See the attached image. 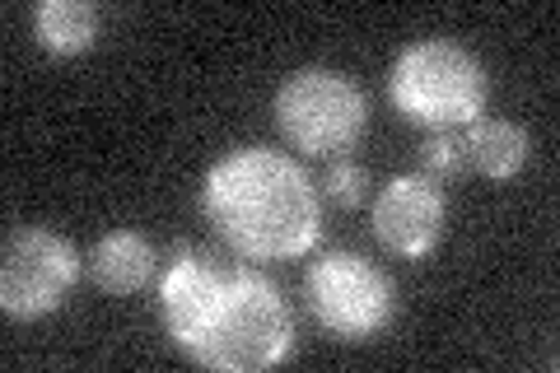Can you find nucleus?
<instances>
[{"instance_id": "obj_11", "label": "nucleus", "mask_w": 560, "mask_h": 373, "mask_svg": "<svg viewBox=\"0 0 560 373\" xmlns=\"http://www.w3.org/2000/svg\"><path fill=\"white\" fill-rule=\"evenodd\" d=\"M416 173L430 177V183H458V177L467 173V154H463V136L453 131H430L425 140H420L416 150Z\"/></svg>"}, {"instance_id": "obj_2", "label": "nucleus", "mask_w": 560, "mask_h": 373, "mask_svg": "<svg viewBox=\"0 0 560 373\" xmlns=\"http://www.w3.org/2000/svg\"><path fill=\"white\" fill-rule=\"evenodd\" d=\"M323 191L271 145L224 150L201 177V215L243 261H294L323 238Z\"/></svg>"}, {"instance_id": "obj_10", "label": "nucleus", "mask_w": 560, "mask_h": 373, "mask_svg": "<svg viewBox=\"0 0 560 373\" xmlns=\"http://www.w3.org/2000/svg\"><path fill=\"white\" fill-rule=\"evenodd\" d=\"M98 28L103 20L90 0H43L33 10V33H38V43L51 57H80V51H90L98 43Z\"/></svg>"}, {"instance_id": "obj_6", "label": "nucleus", "mask_w": 560, "mask_h": 373, "mask_svg": "<svg viewBox=\"0 0 560 373\" xmlns=\"http://www.w3.org/2000/svg\"><path fill=\"white\" fill-rule=\"evenodd\" d=\"M80 285V253L61 234L38 224H20L5 234L0 253V308L20 323L57 313Z\"/></svg>"}, {"instance_id": "obj_12", "label": "nucleus", "mask_w": 560, "mask_h": 373, "mask_svg": "<svg viewBox=\"0 0 560 373\" xmlns=\"http://www.w3.org/2000/svg\"><path fill=\"white\" fill-rule=\"evenodd\" d=\"M318 191L331 201V206H341V210H355L364 197H370V168L355 164V159H327V168H323V183Z\"/></svg>"}, {"instance_id": "obj_7", "label": "nucleus", "mask_w": 560, "mask_h": 373, "mask_svg": "<svg viewBox=\"0 0 560 373\" xmlns=\"http://www.w3.org/2000/svg\"><path fill=\"white\" fill-rule=\"evenodd\" d=\"M370 224H374V238L388 247L393 257H407V261L430 257L448 224L444 187L420 173H401L374 197Z\"/></svg>"}, {"instance_id": "obj_1", "label": "nucleus", "mask_w": 560, "mask_h": 373, "mask_svg": "<svg viewBox=\"0 0 560 373\" xmlns=\"http://www.w3.org/2000/svg\"><path fill=\"white\" fill-rule=\"evenodd\" d=\"M160 317L187 360L215 373H261L294 350V313L261 271L183 243L160 276Z\"/></svg>"}, {"instance_id": "obj_8", "label": "nucleus", "mask_w": 560, "mask_h": 373, "mask_svg": "<svg viewBox=\"0 0 560 373\" xmlns=\"http://www.w3.org/2000/svg\"><path fill=\"white\" fill-rule=\"evenodd\" d=\"M154 247L145 234L136 229H113L94 243V257H90V276L98 290L108 294H140L154 280Z\"/></svg>"}, {"instance_id": "obj_3", "label": "nucleus", "mask_w": 560, "mask_h": 373, "mask_svg": "<svg viewBox=\"0 0 560 373\" xmlns=\"http://www.w3.org/2000/svg\"><path fill=\"white\" fill-rule=\"evenodd\" d=\"M388 98L401 121L425 131H467L486 117L490 75L463 43L453 38H416L393 57Z\"/></svg>"}, {"instance_id": "obj_5", "label": "nucleus", "mask_w": 560, "mask_h": 373, "mask_svg": "<svg viewBox=\"0 0 560 373\" xmlns=\"http://www.w3.org/2000/svg\"><path fill=\"white\" fill-rule=\"evenodd\" d=\"M304 299L308 313L331 341H370L397 313L393 280L378 271L370 257L331 247L304 271Z\"/></svg>"}, {"instance_id": "obj_9", "label": "nucleus", "mask_w": 560, "mask_h": 373, "mask_svg": "<svg viewBox=\"0 0 560 373\" xmlns=\"http://www.w3.org/2000/svg\"><path fill=\"white\" fill-rule=\"evenodd\" d=\"M463 154L481 177L504 183V177H514L523 164H528V131H523L518 121H504V117H477L463 136Z\"/></svg>"}, {"instance_id": "obj_4", "label": "nucleus", "mask_w": 560, "mask_h": 373, "mask_svg": "<svg viewBox=\"0 0 560 373\" xmlns=\"http://www.w3.org/2000/svg\"><path fill=\"white\" fill-rule=\"evenodd\" d=\"M271 117L294 150L313 159H341L360 145L364 127H370V98L341 70L304 66L276 89Z\"/></svg>"}]
</instances>
